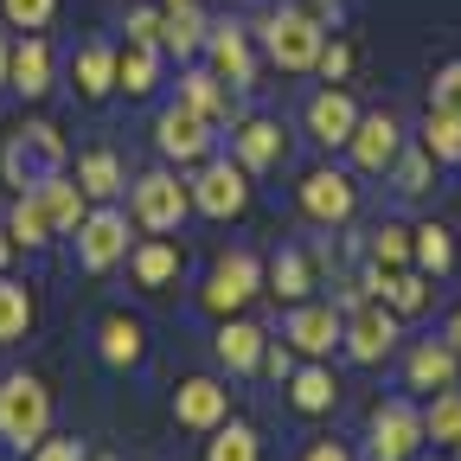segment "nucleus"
I'll list each match as a JSON object with an SVG mask.
<instances>
[{
    "mask_svg": "<svg viewBox=\"0 0 461 461\" xmlns=\"http://www.w3.org/2000/svg\"><path fill=\"white\" fill-rule=\"evenodd\" d=\"M205 65H212L230 90H250V84H257V45H250V32H244L238 20L212 26V32H205Z\"/></svg>",
    "mask_w": 461,
    "mask_h": 461,
    "instance_id": "16",
    "label": "nucleus"
},
{
    "mask_svg": "<svg viewBox=\"0 0 461 461\" xmlns=\"http://www.w3.org/2000/svg\"><path fill=\"white\" fill-rule=\"evenodd\" d=\"M7 65H14V45L0 39V84H7Z\"/></svg>",
    "mask_w": 461,
    "mask_h": 461,
    "instance_id": "49",
    "label": "nucleus"
},
{
    "mask_svg": "<svg viewBox=\"0 0 461 461\" xmlns=\"http://www.w3.org/2000/svg\"><path fill=\"white\" fill-rule=\"evenodd\" d=\"M295 205L308 224H353L359 212V186H353V173H339V167H308L302 173V186H295Z\"/></svg>",
    "mask_w": 461,
    "mask_h": 461,
    "instance_id": "7",
    "label": "nucleus"
},
{
    "mask_svg": "<svg viewBox=\"0 0 461 461\" xmlns=\"http://www.w3.org/2000/svg\"><path fill=\"white\" fill-rule=\"evenodd\" d=\"M230 417V384L224 378H180V391H173V423L193 429V436H212L218 423Z\"/></svg>",
    "mask_w": 461,
    "mask_h": 461,
    "instance_id": "14",
    "label": "nucleus"
},
{
    "mask_svg": "<svg viewBox=\"0 0 461 461\" xmlns=\"http://www.w3.org/2000/svg\"><path fill=\"white\" fill-rule=\"evenodd\" d=\"M282 391H288V403H295L302 417H327V411H339V378H333V366H327V359L295 366Z\"/></svg>",
    "mask_w": 461,
    "mask_h": 461,
    "instance_id": "21",
    "label": "nucleus"
},
{
    "mask_svg": "<svg viewBox=\"0 0 461 461\" xmlns=\"http://www.w3.org/2000/svg\"><path fill=\"white\" fill-rule=\"evenodd\" d=\"M122 263H129V282L141 295H167V288H180V276H186V244H173L167 230H154V238L129 244Z\"/></svg>",
    "mask_w": 461,
    "mask_h": 461,
    "instance_id": "11",
    "label": "nucleus"
},
{
    "mask_svg": "<svg viewBox=\"0 0 461 461\" xmlns=\"http://www.w3.org/2000/svg\"><path fill=\"white\" fill-rule=\"evenodd\" d=\"M14 250H20V244L7 238V230H0V269H7V263H14Z\"/></svg>",
    "mask_w": 461,
    "mask_h": 461,
    "instance_id": "48",
    "label": "nucleus"
},
{
    "mask_svg": "<svg viewBox=\"0 0 461 461\" xmlns=\"http://www.w3.org/2000/svg\"><path fill=\"white\" fill-rule=\"evenodd\" d=\"M160 26H167L160 7H129V39L135 45H160Z\"/></svg>",
    "mask_w": 461,
    "mask_h": 461,
    "instance_id": "44",
    "label": "nucleus"
},
{
    "mask_svg": "<svg viewBox=\"0 0 461 461\" xmlns=\"http://www.w3.org/2000/svg\"><path fill=\"white\" fill-rule=\"evenodd\" d=\"M397 314L384 302H359V308H346V339H339V353L353 359V366H384L397 353Z\"/></svg>",
    "mask_w": 461,
    "mask_h": 461,
    "instance_id": "9",
    "label": "nucleus"
},
{
    "mask_svg": "<svg viewBox=\"0 0 461 461\" xmlns=\"http://www.w3.org/2000/svg\"><path fill=\"white\" fill-rule=\"evenodd\" d=\"M295 7H302V14H308L314 26H327V32L339 26V0H295Z\"/></svg>",
    "mask_w": 461,
    "mask_h": 461,
    "instance_id": "46",
    "label": "nucleus"
},
{
    "mask_svg": "<svg viewBox=\"0 0 461 461\" xmlns=\"http://www.w3.org/2000/svg\"><path fill=\"white\" fill-rule=\"evenodd\" d=\"M77 186L96 205H109L115 193H129V173H122V160H115V148H84L77 154Z\"/></svg>",
    "mask_w": 461,
    "mask_h": 461,
    "instance_id": "29",
    "label": "nucleus"
},
{
    "mask_svg": "<svg viewBox=\"0 0 461 461\" xmlns=\"http://www.w3.org/2000/svg\"><path fill=\"white\" fill-rule=\"evenodd\" d=\"M346 154H353V173H372V180H384L391 173V160L403 154V122L391 109H359V129H353V141H346Z\"/></svg>",
    "mask_w": 461,
    "mask_h": 461,
    "instance_id": "13",
    "label": "nucleus"
},
{
    "mask_svg": "<svg viewBox=\"0 0 461 461\" xmlns=\"http://www.w3.org/2000/svg\"><path fill=\"white\" fill-rule=\"evenodd\" d=\"M7 238L20 244V250H45L58 230H51V218H45V205H39V193L26 186L20 199H14V212H7Z\"/></svg>",
    "mask_w": 461,
    "mask_h": 461,
    "instance_id": "33",
    "label": "nucleus"
},
{
    "mask_svg": "<svg viewBox=\"0 0 461 461\" xmlns=\"http://www.w3.org/2000/svg\"><path fill=\"white\" fill-rule=\"evenodd\" d=\"M160 84V45H122L115 51V90H129V96H154Z\"/></svg>",
    "mask_w": 461,
    "mask_h": 461,
    "instance_id": "30",
    "label": "nucleus"
},
{
    "mask_svg": "<svg viewBox=\"0 0 461 461\" xmlns=\"http://www.w3.org/2000/svg\"><path fill=\"white\" fill-rule=\"evenodd\" d=\"M160 14H167V26H160V51H173V58H193V51H205V14H199V0H160Z\"/></svg>",
    "mask_w": 461,
    "mask_h": 461,
    "instance_id": "25",
    "label": "nucleus"
},
{
    "mask_svg": "<svg viewBox=\"0 0 461 461\" xmlns=\"http://www.w3.org/2000/svg\"><path fill=\"white\" fill-rule=\"evenodd\" d=\"M314 71H321V84H339L346 71H353V45H346V39H327V45H321V65H314Z\"/></svg>",
    "mask_w": 461,
    "mask_h": 461,
    "instance_id": "41",
    "label": "nucleus"
},
{
    "mask_svg": "<svg viewBox=\"0 0 461 461\" xmlns=\"http://www.w3.org/2000/svg\"><path fill=\"white\" fill-rule=\"evenodd\" d=\"M26 461H90V455H84V442H77V436H45V442H32V448H26Z\"/></svg>",
    "mask_w": 461,
    "mask_h": 461,
    "instance_id": "40",
    "label": "nucleus"
},
{
    "mask_svg": "<svg viewBox=\"0 0 461 461\" xmlns=\"http://www.w3.org/2000/svg\"><path fill=\"white\" fill-rule=\"evenodd\" d=\"M32 193H39L51 230H77L90 218V193L77 186V173H45V180H32Z\"/></svg>",
    "mask_w": 461,
    "mask_h": 461,
    "instance_id": "23",
    "label": "nucleus"
},
{
    "mask_svg": "<svg viewBox=\"0 0 461 461\" xmlns=\"http://www.w3.org/2000/svg\"><path fill=\"white\" fill-rule=\"evenodd\" d=\"M257 295H263V257L244 250V244L238 250H218L212 269H205V282H199V308L212 321H224V314H244Z\"/></svg>",
    "mask_w": 461,
    "mask_h": 461,
    "instance_id": "2",
    "label": "nucleus"
},
{
    "mask_svg": "<svg viewBox=\"0 0 461 461\" xmlns=\"http://www.w3.org/2000/svg\"><path fill=\"white\" fill-rule=\"evenodd\" d=\"M51 429V391L32 372H7L0 378V442L7 448H32Z\"/></svg>",
    "mask_w": 461,
    "mask_h": 461,
    "instance_id": "3",
    "label": "nucleus"
},
{
    "mask_svg": "<svg viewBox=\"0 0 461 461\" xmlns=\"http://www.w3.org/2000/svg\"><path fill=\"white\" fill-rule=\"evenodd\" d=\"M302 129H308V141H314V148H346V141H353V129H359V103L346 96L339 84H327V90H314V96H308Z\"/></svg>",
    "mask_w": 461,
    "mask_h": 461,
    "instance_id": "15",
    "label": "nucleus"
},
{
    "mask_svg": "<svg viewBox=\"0 0 461 461\" xmlns=\"http://www.w3.org/2000/svg\"><path fill=\"white\" fill-rule=\"evenodd\" d=\"M257 372L276 378V384H288V372H295V346H288V339H269V346H263V359H257Z\"/></svg>",
    "mask_w": 461,
    "mask_h": 461,
    "instance_id": "42",
    "label": "nucleus"
},
{
    "mask_svg": "<svg viewBox=\"0 0 461 461\" xmlns=\"http://www.w3.org/2000/svg\"><path fill=\"white\" fill-rule=\"evenodd\" d=\"M411 263L429 269V276H448V269H455V230L436 224V218L417 224V230H411Z\"/></svg>",
    "mask_w": 461,
    "mask_h": 461,
    "instance_id": "34",
    "label": "nucleus"
},
{
    "mask_svg": "<svg viewBox=\"0 0 461 461\" xmlns=\"http://www.w3.org/2000/svg\"><path fill=\"white\" fill-rule=\"evenodd\" d=\"M250 39L263 45V58H269L276 71L302 77V71H314V65H321L327 26H314L302 7H276V14H263V20H257V32H250Z\"/></svg>",
    "mask_w": 461,
    "mask_h": 461,
    "instance_id": "1",
    "label": "nucleus"
},
{
    "mask_svg": "<svg viewBox=\"0 0 461 461\" xmlns=\"http://www.w3.org/2000/svg\"><path fill=\"white\" fill-rule=\"evenodd\" d=\"M193 212H205V218H218V224H230V218H244L250 212V167L230 154V160H199V173H193Z\"/></svg>",
    "mask_w": 461,
    "mask_h": 461,
    "instance_id": "5",
    "label": "nucleus"
},
{
    "mask_svg": "<svg viewBox=\"0 0 461 461\" xmlns=\"http://www.w3.org/2000/svg\"><path fill=\"white\" fill-rule=\"evenodd\" d=\"M429 180H436V160H429L423 148H403V154L391 160V193H397V199H423Z\"/></svg>",
    "mask_w": 461,
    "mask_h": 461,
    "instance_id": "37",
    "label": "nucleus"
},
{
    "mask_svg": "<svg viewBox=\"0 0 461 461\" xmlns=\"http://www.w3.org/2000/svg\"><path fill=\"white\" fill-rule=\"evenodd\" d=\"M302 461H359V455L346 448V442H333V436H314V442L302 448Z\"/></svg>",
    "mask_w": 461,
    "mask_h": 461,
    "instance_id": "45",
    "label": "nucleus"
},
{
    "mask_svg": "<svg viewBox=\"0 0 461 461\" xmlns=\"http://www.w3.org/2000/svg\"><path fill=\"white\" fill-rule=\"evenodd\" d=\"M423 455V411L411 397H391L366 423V461H417Z\"/></svg>",
    "mask_w": 461,
    "mask_h": 461,
    "instance_id": "6",
    "label": "nucleus"
},
{
    "mask_svg": "<svg viewBox=\"0 0 461 461\" xmlns=\"http://www.w3.org/2000/svg\"><path fill=\"white\" fill-rule=\"evenodd\" d=\"M51 45L39 39V32H26L20 45H14V65H7V90H20V96H45L51 90Z\"/></svg>",
    "mask_w": 461,
    "mask_h": 461,
    "instance_id": "27",
    "label": "nucleus"
},
{
    "mask_svg": "<svg viewBox=\"0 0 461 461\" xmlns=\"http://www.w3.org/2000/svg\"><path fill=\"white\" fill-rule=\"evenodd\" d=\"M442 339H448V346H455V353H461V308L448 314V327H442Z\"/></svg>",
    "mask_w": 461,
    "mask_h": 461,
    "instance_id": "47",
    "label": "nucleus"
},
{
    "mask_svg": "<svg viewBox=\"0 0 461 461\" xmlns=\"http://www.w3.org/2000/svg\"><path fill=\"white\" fill-rule=\"evenodd\" d=\"M417 148H423V154H429L436 167H455V160H461V115H455V109H436V103H429V122H423Z\"/></svg>",
    "mask_w": 461,
    "mask_h": 461,
    "instance_id": "35",
    "label": "nucleus"
},
{
    "mask_svg": "<svg viewBox=\"0 0 461 461\" xmlns=\"http://www.w3.org/2000/svg\"><path fill=\"white\" fill-rule=\"evenodd\" d=\"M263 346H269V333H263L257 321H244V314H224V321H218V333H212V359H218L230 378H244V372H257Z\"/></svg>",
    "mask_w": 461,
    "mask_h": 461,
    "instance_id": "18",
    "label": "nucleus"
},
{
    "mask_svg": "<svg viewBox=\"0 0 461 461\" xmlns=\"http://www.w3.org/2000/svg\"><path fill=\"white\" fill-rule=\"evenodd\" d=\"M180 103H186L193 115H205L212 129H224V122H230V84H224V77H218L212 65H205V71H186V77H180Z\"/></svg>",
    "mask_w": 461,
    "mask_h": 461,
    "instance_id": "28",
    "label": "nucleus"
},
{
    "mask_svg": "<svg viewBox=\"0 0 461 461\" xmlns=\"http://www.w3.org/2000/svg\"><path fill=\"white\" fill-rule=\"evenodd\" d=\"M455 461H461V448H455Z\"/></svg>",
    "mask_w": 461,
    "mask_h": 461,
    "instance_id": "51",
    "label": "nucleus"
},
{
    "mask_svg": "<svg viewBox=\"0 0 461 461\" xmlns=\"http://www.w3.org/2000/svg\"><path fill=\"white\" fill-rule=\"evenodd\" d=\"M71 84H77V96H90V103H103V96L115 90V45H109V39H84V45H77Z\"/></svg>",
    "mask_w": 461,
    "mask_h": 461,
    "instance_id": "26",
    "label": "nucleus"
},
{
    "mask_svg": "<svg viewBox=\"0 0 461 461\" xmlns=\"http://www.w3.org/2000/svg\"><path fill=\"white\" fill-rule=\"evenodd\" d=\"M0 14H7L14 32H45L51 14H58V0H0Z\"/></svg>",
    "mask_w": 461,
    "mask_h": 461,
    "instance_id": "39",
    "label": "nucleus"
},
{
    "mask_svg": "<svg viewBox=\"0 0 461 461\" xmlns=\"http://www.w3.org/2000/svg\"><path fill=\"white\" fill-rule=\"evenodd\" d=\"M417 461H448V455H442V448H436V455H417Z\"/></svg>",
    "mask_w": 461,
    "mask_h": 461,
    "instance_id": "50",
    "label": "nucleus"
},
{
    "mask_svg": "<svg viewBox=\"0 0 461 461\" xmlns=\"http://www.w3.org/2000/svg\"><path fill=\"white\" fill-rule=\"evenodd\" d=\"M366 250H372V269H403V263H411V224L384 218L372 238H366Z\"/></svg>",
    "mask_w": 461,
    "mask_h": 461,
    "instance_id": "38",
    "label": "nucleus"
},
{
    "mask_svg": "<svg viewBox=\"0 0 461 461\" xmlns=\"http://www.w3.org/2000/svg\"><path fill=\"white\" fill-rule=\"evenodd\" d=\"M129 218L141 230H180L193 218V180H180L173 167H148L129 186Z\"/></svg>",
    "mask_w": 461,
    "mask_h": 461,
    "instance_id": "4",
    "label": "nucleus"
},
{
    "mask_svg": "<svg viewBox=\"0 0 461 461\" xmlns=\"http://www.w3.org/2000/svg\"><path fill=\"white\" fill-rule=\"evenodd\" d=\"M96 353H103V366H115V372H135V366L148 359V327H141L129 308H109V314L96 321Z\"/></svg>",
    "mask_w": 461,
    "mask_h": 461,
    "instance_id": "17",
    "label": "nucleus"
},
{
    "mask_svg": "<svg viewBox=\"0 0 461 461\" xmlns=\"http://www.w3.org/2000/svg\"><path fill=\"white\" fill-rule=\"evenodd\" d=\"M263 288H269L276 302H288V308L308 302V288H314V263H308V250H302V244H282V250L269 257V269H263Z\"/></svg>",
    "mask_w": 461,
    "mask_h": 461,
    "instance_id": "24",
    "label": "nucleus"
},
{
    "mask_svg": "<svg viewBox=\"0 0 461 461\" xmlns=\"http://www.w3.org/2000/svg\"><path fill=\"white\" fill-rule=\"evenodd\" d=\"M282 339L295 346V359H333L346 339V308L333 302H295L282 321Z\"/></svg>",
    "mask_w": 461,
    "mask_h": 461,
    "instance_id": "8",
    "label": "nucleus"
},
{
    "mask_svg": "<svg viewBox=\"0 0 461 461\" xmlns=\"http://www.w3.org/2000/svg\"><path fill=\"white\" fill-rule=\"evenodd\" d=\"M129 238H135V218L115 212V205H96V212L77 224V263H84L90 276H103V269H115V263L129 257Z\"/></svg>",
    "mask_w": 461,
    "mask_h": 461,
    "instance_id": "10",
    "label": "nucleus"
},
{
    "mask_svg": "<svg viewBox=\"0 0 461 461\" xmlns=\"http://www.w3.org/2000/svg\"><path fill=\"white\" fill-rule=\"evenodd\" d=\"M212 122L205 115H193L186 103H167L160 115H154V148L167 154V160H180V167H199V160H212Z\"/></svg>",
    "mask_w": 461,
    "mask_h": 461,
    "instance_id": "12",
    "label": "nucleus"
},
{
    "mask_svg": "<svg viewBox=\"0 0 461 461\" xmlns=\"http://www.w3.org/2000/svg\"><path fill=\"white\" fill-rule=\"evenodd\" d=\"M429 103H436V109H455V115H461V58L436 71V84H429Z\"/></svg>",
    "mask_w": 461,
    "mask_h": 461,
    "instance_id": "43",
    "label": "nucleus"
},
{
    "mask_svg": "<svg viewBox=\"0 0 461 461\" xmlns=\"http://www.w3.org/2000/svg\"><path fill=\"white\" fill-rule=\"evenodd\" d=\"M32 321H39L32 288H26V282H14V276H0V346L26 339V333H32Z\"/></svg>",
    "mask_w": 461,
    "mask_h": 461,
    "instance_id": "32",
    "label": "nucleus"
},
{
    "mask_svg": "<svg viewBox=\"0 0 461 461\" xmlns=\"http://www.w3.org/2000/svg\"><path fill=\"white\" fill-rule=\"evenodd\" d=\"M384 282V308L397 314V321H417V314H429V302H436V276L429 269H417V263H403V269H378Z\"/></svg>",
    "mask_w": 461,
    "mask_h": 461,
    "instance_id": "22",
    "label": "nucleus"
},
{
    "mask_svg": "<svg viewBox=\"0 0 461 461\" xmlns=\"http://www.w3.org/2000/svg\"><path fill=\"white\" fill-rule=\"evenodd\" d=\"M423 442H436L442 455L461 448V391L455 384L448 391H429V403H423Z\"/></svg>",
    "mask_w": 461,
    "mask_h": 461,
    "instance_id": "31",
    "label": "nucleus"
},
{
    "mask_svg": "<svg viewBox=\"0 0 461 461\" xmlns=\"http://www.w3.org/2000/svg\"><path fill=\"white\" fill-rule=\"evenodd\" d=\"M230 154H238L250 173H276L288 160V135H282V122H269V115H250V122L230 129Z\"/></svg>",
    "mask_w": 461,
    "mask_h": 461,
    "instance_id": "19",
    "label": "nucleus"
},
{
    "mask_svg": "<svg viewBox=\"0 0 461 461\" xmlns=\"http://www.w3.org/2000/svg\"><path fill=\"white\" fill-rule=\"evenodd\" d=\"M461 378V353H455V346L448 339H417L411 346V359H403V384H411V391H448Z\"/></svg>",
    "mask_w": 461,
    "mask_h": 461,
    "instance_id": "20",
    "label": "nucleus"
},
{
    "mask_svg": "<svg viewBox=\"0 0 461 461\" xmlns=\"http://www.w3.org/2000/svg\"><path fill=\"white\" fill-rule=\"evenodd\" d=\"M205 461H263V436L250 423H238V417H224L212 429V442H205Z\"/></svg>",
    "mask_w": 461,
    "mask_h": 461,
    "instance_id": "36",
    "label": "nucleus"
}]
</instances>
